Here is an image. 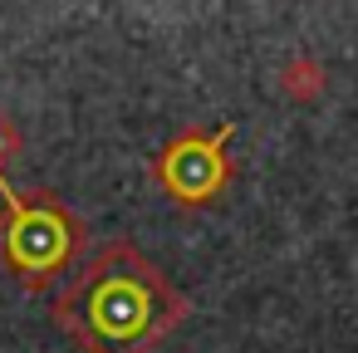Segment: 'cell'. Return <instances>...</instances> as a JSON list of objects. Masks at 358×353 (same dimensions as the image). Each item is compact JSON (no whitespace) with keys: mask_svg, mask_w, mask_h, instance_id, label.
<instances>
[{"mask_svg":"<svg viewBox=\"0 0 358 353\" xmlns=\"http://www.w3.org/2000/svg\"><path fill=\"white\" fill-rule=\"evenodd\" d=\"M182 314V289L133 240L99 245L55 294V324L84 353H152Z\"/></svg>","mask_w":358,"mask_h":353,"instance_id":"obj_1","label":"cell"},{"mask_svg":"<svg viewBox=\"0 0 358 353\" xmlns=\"http://www.w3.org/2000/svg\"><path fill=\"white\" fill-rule=\"evenodd\" d=\"M0 260H6L25 289H50L74 255L84 250V221L55 196V192H15L0 172Z\"/></svg>","mask_w":358,"mask_h":353,"instance_id":"obj_2","label":"cell"},{"mask_svg":"<svg viewBox=\"0 0 358 353\" xmlns=\"http://www.w3.org/2000/svg\"><path fill=\"white\" fill-rule=\"evenodd\" d=\"M236 123H221V128H187L177 133L157 162H152V177L162 182V192L177 201V206H206L216 201L226 187H231V157H226V143H231Z\"/></svg>","mask_w":358,"mask_h":353,"instance_id":"obj_3","label":"cell"},{"mask_svg":"<svg viewBox=\"0 0 358 353\" xmlns=\"http://www.w3.org/2000/svg\"><path fill=\"white\" fill-rule=\"evenodd\" d=\"M314 74H319L314 64H294V69H285V89H294V94H314V89H319Z\"/></svg>","mask_w":358,"mask_h":353,"instance_id":"obj_4","label":"cell"},{"mask_svg":"<svg viewBox=\"0 0 358 353\" xmlns=\"http://www.w3.org/2000/svg\"><path fill=\"white\" fill-rule=\"evenodd\" d=\"M20 152V133H15V123H10V113H0V172H6V162Z\"/></svg>","mask_w":358,"mask_h":353,"instance_id":"obj_5","label":"cell"}]
</instances>
